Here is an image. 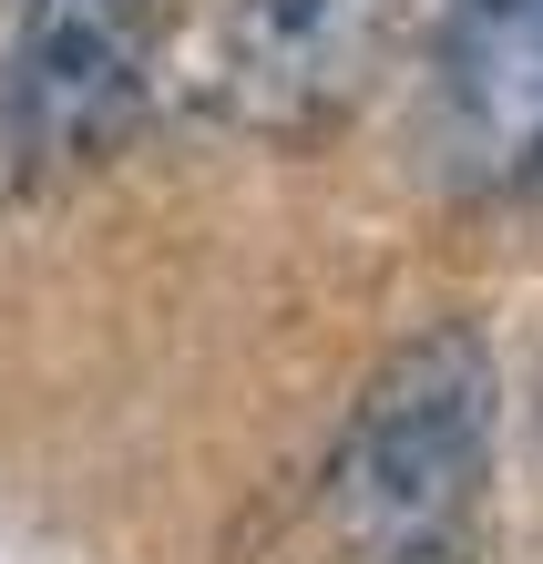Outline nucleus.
Instances as JSON below:
<instances>
[{
	"instance_id": "obj_5",
	"label": "nucleus",
	"mask_w": 543,
	"mask_h": 564,
	"mask_svg": "<svg viewBox=\"0 0 543 564\" xmlns=\"http://www.w3.org/2000/svg\"><path fill=\"white\" fill-rule=\"evenodd\" d=\"M369 564H471V544L441 534V544H400V554H369Z\"/></svg>"
},
{
	"instance_id": "obj_1",
	"label": "nucleus",
	"mask_w": 543,
	"mask_h": 564,
	"mask_svg": "<svg viewBox=\"0 0 543 564\" xmlns=\"http://www.w3.org/2000/svg\"><path fill=\"white\" fill-rule=\"evenodd\" d=\"M492 421H502V370L471 318H441L421 339H400L359 380V401L328 442V473H318L328 534L359 554L441 544L492 462Z\"/></svg>"
},
{
	"instance_id": "obj_4",
	"label": "nucleus",
	"mask_w": 543,
	"mask_h": 564,
	"mask_svg": "<svg viewBox=\"0 0 543 564\" xmlns=\"http://www.w3.org/2000/svg\"><path fill=\"white\" fill-rule=\"evenodd\" d=\"M400 0H236L226 11V123L257 144H318L380 73Z\"/></svg>"
},
{
	"instance_id": "obj_2",
	"label": "nucleus",
	"mask_w": 543,
	"mask_h": 564,
	"mask_svg": "<svg viewBox=\"0 0 543 564\" xmlns=\"http://www.w3.org/2000/svg\"><path fill=\"white\" fill-rule=\"evenodd\" d=\"M154 62V0H21L0 52V185L52 195L123 134Z\"/></svg>"
},
{
	"instance_id": "obj_3",
	"label": "nucleus",
	"mask_w": 543,
	"mask_h": 564,
	"mask_svg": "<svg viewBox=\"0 0 543 564\" xmlns=\"http://www.w3.org/2000/svg\"><path fill=\"white\" fill-rule=\"evenodd\" d=\"M411 154L452 195L543 175V0H452L421 73Z\"/></svg>"
}]
</instances>
